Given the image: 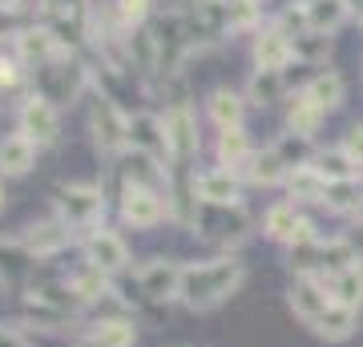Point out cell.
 Masks as SVG:
<instances>
[{"instance_id":"9","label":"cell","mask_w":363,"mask_h":347,"mask_svg":"<svg viewBox=\"0 0 363 347\" xmlns=\"http://www.w3.org/2000/svg\"><path fill=\"white\" fill-rule=\"evenodd\" d=\"M250 214L242 206H214V202H202L198 206V219L190 231L206 243H218V246H238L242 238L250 234Z\"/></svg>"},{"instance_id":"22","label":"cell","mask_w":363,"mask_h":347,"mask_svg":"<svg viewBox=\"0 0 363 347\" xmlns=\"http://www.w3.org/2000/svg\"><path fill=\"white\" fill-rule=\"evenodd\" d=\"M247 93L230 89V85H218V89L206 93V117L214 129H234L247 121Z\"/></svg>"},{"instance_id":"41","label":"cell","mask_w":363,"mask_h":347,"mask_svg":"<svg viewBox=\"0 0 363 347\" xmlns=\"http://www.w3.org/2000/svg\"><path fill=\"white\" fill-rule=\"evenodd\" d=\"M343 243H347V250H351V258L363 267V214H355V219H347V231L339 234Z\"/></svg>"},{"instance_id":"25","label":"cell","mask_w":363,"mask_h":347,"mask_svg":"<svg viewBox=\"0 0 363 347\" xmlns=\"http://www.w3.org/2000/svg\"><path fill=\"white\" fill-rule=\"evenodd\" d=\"M295 4H303L307 28H311V33H327V37H335L339 28L355 16L347 0H295Z\"/></svg>"},{"instance_id":"7","label":"cell","mask_w":363,"mask_h":347,"mask_svg":"<svg viewBox=\"0 0 363 347\" xmlns=\"http://www.w3.org/2000/svg\"><path fill=\"white\" fill-rule=\"evenodd\" d=\"M166 142H169V170L174 166H194V158L202 154V129H198V114L190 101H169L166 114Z\"/></svg>"},{"instance_id":"36","label":"cell","mask_w":363,"mask_h":347,"mask_svg":"<svg viewBox=\"0 0 363 347\" xmlns=\"http://www.w3.org/2000/svg\"><path fill=\"white\" fill-rule=\"evenodd\" d=\"M271 150L283 158V166H286V170H298V166H311V162H315V150H319V145H315V138L279 133V138L271 142Z\"/></svg>"},{"instance_id":"18","label":"cell","mask_w":363,"mask_h":347,"mask_svg":"<svg viewBox=\"0 0 363 347\" xmlns=\"http://www.w3.org/2000/svg\"><path fill=\"white\" fill-rule=\"evenodd\" d=\"M242 190H247V182H242V174H234V170H226V166L198 170V198L202 202L242 206Z\"/></svg>"},{"instance_id":"24","label":"cell","mask_w":363,"mask_h":347,"mask_svg":"<svg viewBox=\"0 0 363 347\" xmlns=\"http://www.w3.org/2000/svg\"><path fill=\"white\" fill-rule=\"evenodd\" d=\"M303 93H307L323 114H335L339 105L347 101V81H343L339 69H319V73H311V77L303 81Z\"/></svg>"},{"instance_id":"17","label":"cell","mask_w":363,"mask_h":347,"mask_svg":"<svg viewBox=\"0 0 363 347\" xmlns=\"http://www.w3.org/2000/svg\"><path fill=\"white\" fill-rule=\"evenodd\" d=\"M77 234L69 231L65 222L57 219H37V222H28L25 231H21V243H25L28 255H37V258H49V255H61L69 243H73Z\"/></svg>"},{"instance_id":"44","label":"cell","mask_w":363,"mask_h":347,"mask_svg":"<svg viewBox=\"0 0 363 347\" xmlns=\"http://www.w3.org/2000/svg\"><path fill=\"white\" fill-rule=\"evenodd\" d=\"M28 4H33V0H0V13H4V16L28 13Z\"/></svg>"},{"instance_id":"1","label":"cell","mask_w":363,"mask_h":347,"mask_svg":"<svg viewBox=\"0 0 363 347\" xmlns=\"http://www.w3.org/2000/svg\"><path fill=\"white\" fill-rule=\"evenodd\" d=\"M247 283V263L242 258H210V263H186L182 275V295L178 303L190 311H214L222 303H230Z\"/></svg>"},{"instance_id":"19","label":"cell","mask_w":363,"mask_h":347,"mask_svg":"<svg viewBox=\"0 0 363 347\" xmlns=\"http://www.w3.org/2000/svg\"><path fill=\"white\" fill-rule=\"evenodd\" d=\"M286 303H291V311H295L298 319L311 327V323L319 319L335 299L327 295V287L319 283V279H303V275H295V283L286 287Z\"/></svg>"},{"instance_id":"14","label":"cell","mask_w":363,"mask_h":347,"mask_svg":"<svg viewBox=\"0 0 363 347\" xmlns=\"http://www.w3.org/2000/svg\"><path fill=\"white\" fill-rule=\"evenodd\" d=\"M81 250H85V263L97 267L101 275H109V279L130 270V243L117 231H109V226H97V231L85 234L81 238Z\"/></svg>"},{"instance_id":"2","label":"cell","mask_w":363,"mask_h":347,"mask_svg":"<svg viewBox=\"0 0 363 347\" xmlns=\"http://www.w3.org/2000/svg\"><path fill=\"white\" fill-rule=\"evenodd\" d=\"M85 101H89L85 105V126H89L93 150L101 158H109V162H117V158L130 150V114L105 89H97V85H93V93Z\"/></svg>"},{"instance_id":"35","label":"cell","mask_w":363,"mask_h":347,"mask_svg":"<svg viewBox=\"0 0 363 347\" xmlns=\"http://www.w3.org/2000/svg\"><path fill=\"white\" fill-rule=\"evenodd\" d=\"M323 206L331 214H343V219H355L363 214V190H359V178L355 182H327V198Z\"/></svg>"},{"instance_id":"27","label":"cell","mask_w":363,"mask_h":347,"mask_svg":"<svg viewBox=\"0 0 363 347\" xmlns=\"http://www.w3.org/2000/svg\"><path fill=\"white\" fill-rule=\"evenodd\" d=\"M311 331L319 335V339H327V343H343V339H351V335L359 331V311L331 303V307L311 323Z\"/></svg>"},{"instance_id":"29","label":"cell","mask_w":363,"mask_h":347,"mask_svg":"<svg viewBox=\"0 0 363 347\" xmlns=\"http://www.w3.org/2000/svg\"><path fill=\"white\" fill-rule=\"evenodd\" d=\"M286 174H291V170L283 166V158H279L271 145H267V150H259V154L247 162V170H242V182H247V186H262V190H271V186H283Z\"/></svg>"},{"instance_id":"46","label":"cell","mask_w":363,"mask_h":347,"mask_svg":"<svg viewBox=\"0 0 363 347\" xmlns=\"http://www.w3.org/2000/svg\"><path fill=\"white\" fill-rule=\"evenodd\" d=\"M355 21H359V25H363V0H359V9H355Z\"/></svg>"},{"instance_id":"11","label":"cell","mask_w":363,"mask_h":347,"mask_svg":"<svg viewBox=\"0 0 363 347\" xmlns=\"http://www.w3.org/2000/svg\"><path fill=\"white\" fill-rule=\"evenodd\" d=\"M182 275H186V263L182 258H145V263H138V291H142L150 303H178L182 295Z\"/></svg>"},{"instance_id":"40","label":"cell","mask_w":363,"mask_h":347,"mask_svg":"<svg viewBox=\"0 0 363 347\" xmlns=\"http://www.w3.org/2000/svg\"><path fill=\"white\" fill-rule=\"evenodd\" d=\"M21 81H25V65L16 61L13 45H9V49L0 45V93H4V89H16Z\"/></svg>"},{"instance_id":"5","label":"cell","mask_w":363,"mask_h":347,"mask_svg":"<svg viewBox=\"0 0 363 347\" xmlns=\"http://www.w3.org/2000/svg\"><path fill=\"white\" fill-rule=\"evenodd\" d=\"M33 89L45 93L57 105H73L93 93V69H85V61H77V53H73V57L49 65V69H37L33 73Z\"/></svg>"},{"instance_id":"6","label":"cell","mask_w":363,"mask_h":347,"mask_svg":"<svg viewBox=\"0 0 363 347\" xmlns=\"http://www.w3.org/2000/svg\"><path fill=\"white\" fill-rule=\"evenodd\" d=\"M286 267L295 275H303V279H327V275H335L343 267H359V263L351 258L343 238H315V243L291 246L286 250Z\"/></svg>"},{"instance_id":"26","label":"cell","mask_w":363,"mask_h":347,"mask_svg":"<svg viewBox=\"0 0 363 347\" xmlns=\"http://www.w3.org/2000/svg\"><path fill=\"white\" fill-rule=\"evenodd\" d=\"M323 121H327V114H323V109H319V105H315L303 89H295L291 97H286V114H283L286 133H298V138H315Z\"/></svg>"},{"instance_id":"3","label":"cell","mask_w":363,"mask_h":347,"mask_svg":"<svg viewBox=\"0 0 363 347\" xmlns=\"http://www.w3.org/2000/svg\"><path fill=\"white\" fill-rule=\"evenodd\" d=\"M52 210L73 234H85L105 226V190L97 182H65L52 190Z\"/></svg>"},{"instance_id":"45","label":"cell","mask_w":363,"mask_h":347,"mask_svg":"<svg viewBox=\"0 0 363 347\" xmlns=\"http://www.w3.org/2000/svg\"><path fill=\"white\" fill-rule=\"evenodd\" d=\"M4 202H9V194H4V178H0V210H4Z\"/></svg>"},{"instance_id":"20","label":"cell","mask_w":363,"mask_h":347,"mask_svg":"<svg viewBox=\"0 0 363 347\" xmlns=\"http://www.w3.org/2000/svg\"><path fill=\"white\" fill-rule=\"evenodd\" d=\"M37 154H40V145L28 142L21 129L4 133L0 138V178H25V174H33Z\"/></svg>"},{"instance_id":"8","label":"cell","mask_w":363,"mask_h":347,"mask_svg":"<svg viewBox=\"0 0 363 347\" xmlns=\"http://www.w3.org/2000/svg\"><path fill=\"white\" fill-rule=\"evenodd\" d=\"M9 45H13L16 61L25 65V69H33V73L73 57V53L57 40V33H52L49 25H40V21H28V25H21L16 33H9Z\"/></svg>"},{"instance_id":"33","label":"cell","mask_w":363,"mask_h":347,"mask_svg":"<svg viewBox=\"0 0 363 347\" xmlns=\"http://www.w3.org/2000/svg\"><path fill=\"white\" fill-rule=\"evenodd\" d=\"M33 267H37V255H28L21 238H9V243L0 238V283H13L16 287Z\"/></svg>"},{"instance_id":"21","label":"cell","mask_w":363,"mask_h":347,"mask_svg":"<svg viewBox=\"0 0 363 347\" xmlns=\"http://www.w3.org/2000/svg\"><path fill=\"white\" fill-rule=\"evenodd\" d=\"M133 343H138V323L125 319V315L93 323L89 331H81L73 339V347H133Z\"/></svg>"},{"instance_id":"28","label":"cell","mask_w":363,"mask_h":347,"mask_svg":"<svg viewBox=\"0 0 363 347\" xmlns=\"http://www.w3.org/2000/svg\"><path fill=\"white\" fill-rule=\"evenodd\" d=\"M327 287V295L335 299L339 307H351V311H363V267H343L335 275L319 279Z\"/></svg>"},{"instance_id":"10","label":"cell","mask_w":363,"mask_h":347,"mask_svg":"<svg viewBox=\"0 0 363 347\" xmlns=\"http://www.w3.org/2000/svg\"><path fill=\"white\" fill-rule=\"evenodd\" d=\"M16 129L25 133L28 142H37L40 150L45 145H57L61 142V105L49 101L45 93L28 89L16 105Z\"/></svg>"},{"instance_id":"32","label":"cell","mask_w":363,"mask_h":347,"mask_svg":"<svg viewBox=\"0 0 363 347\" xmlns=\"http://www.w3.org/2000/svg\"><path fill=\"white\" fill-rule=\"evenodd\" d=\"M319 174H323L327 182H355L363 178L359 166L351 162V154L343 150V145H327V150H315V162H311Z\"/></svg>"},{"instance_id":"4","label":"cell","mask_w":363,"mask_h":347,"mask_svg":"<svg viewBox=\"0 0 363 347\" xmlns=\"http://www.w3.org/2000/svg\"><path fill=\"white\" fill-rule=\"evenodd\" d=\"M150 28H154V40H157V77H174L182 65L190 61V53L198 49L186 4H174L166 13H157L150 21Z\"/></svg>"},{"instance_id":"30","label":"cell","mask_w":363,"mask_h":347,"mask_svg":"<svg viewBox=\"0 0 363 347\" xmlns=\"http://www.w3.org/2000/svg\"><path fill=\"white\" fill-rule=\"evenodd\" d=\"M291 93H286V69L283 73H274V69H255L247 81V101L259 105V109H267V105L274 101H286Z\"/></svg>"},{"instance_id":"47","label":"cell","mask_w":363,"mask_h":347,"mask_svg":"<svg viewBox=\"0 0 363 347\" xmlns=\"http://www.w3.org/2000/svg\"><path fill=\"white\" fill-rule=\"evenodd\" d=\"M359 190H363V178H359Z\"/></svg>"},{"instance_id":"15","label":"cell","mask_w":363,"mask_h":347,"mask_svg":"<svg viewBox=\"0 0 363 347\" xmlns=\"http://www.w3.org/2000/svg\"><path fill=\"white\" fill-rule=\"evenodd\" d=\"M130 150L157 158L162 166H169V142H166V121L154 109H133L130 114Z\"/></svg>"},{"instance_id":"23","label":"cell","mask_w":363,"mask_h":347,"mask_svg":"<svg viewBox=\"0 0 363 347\" xmlns=\"http://www.w3.org/2000/svg\"><path fill=\"white\" fill-rule=\"evenodd\" d=\"M259 154L255 142H250L247 126H234V129H218V142H214V158H218V166L234 170V174H242L247 162Z\"/></svg>"},{"instance_id":"39","label":"cell","mask_w":363,"mask_h":347,"mask_svg":"<svg viewBox=\"0 0 363 347\" xmlns=\"http://www.w3.org/2000/svg\"><path fill=\"white\" fill-rule=\"evenodd\" d=\"M291 45H295V65H319V69H327V53H331V37L327 33H311L307 28Z\"/></svg>"},{"instance_id":"42","label":"cell","mask_w":363,"mask_h":347,"mask_svg":"<svg viewBox=\"0 0 363 347\" xmlns=\"http://www.w3.org/2000/svg\"><path fill=\"white\" fill-rule=\"evenodd\" d=\"M343 150H347L351 154V162H355V166H359V174H363V126H351L347 133H343Z\"/></svg>"},{"instance_id":"12","label":"cell","mask_w":363,"mask_h":347,"mask_svg":"<svg viewBox=\"0 0 363 347\" xmlns=\"http://www.w3.org/2000/svg\"><path fill=\"white\" fill-rule=\"evenodd\" d=\"M262 234L267 238H274V243H283L286 250L298 243H315V238H323V234L315 231V222L303 214V206L298 202H274L267 214H262Z\"/></svg>"},{"instance_id":"38","label":"cell","mask_w":363,"mask_h":347,"mask_svg":"<svg viewBox=\"0 0 363 347\" xmlns=\"http://www.w3.org/2000/svg\"><path fill=\"white\" fill-rule=\"evenodd\" d=\"M262 4L267 0H230V37H255L262 28Z\"/></svg>"},{"instance_id":"16","label":"cell","mask_w":363,"mask_h":347,"mask_svg":"<svg viewBox=\"0 0 363 347\" xmlns=\"http://www.w3.org/2000/svg\"><path fill=\"white\" fill-rule=\"evenodd\" d=\"M250 57H255V69H274V73H283V69H291V61H295V45H291V37H286L274 21H267V25L255 33Z\"/></svg>"},{"instance_id":"37","label":"cell","mask_w":363,"mask_h":347,"mask_svg":"<svg viewBox=\"0 0 363 347\" xmlns=\"http://www.w3.org/2000/svg\"><path fill=\"white\" fill-rule=\"evenodd\" d=\"M73 311H61V307H49V303H37V299H28L25 303V327H40V331H65L73 327Z\"/></svg>"},{"instance_id":"34","label":"cell","mask_w":363,"mask_h":347,"mask_svg":"<svg viewBox=\"0 0 363 347\" xmlns=\"http://www.w3.org/2000/svg\"><path fill=\"white\" fill-rule=\"evenodd\" d=\"M109 13H113V25L130 37L154 21V0H109Z\"/></svg>"},{"instance_id":"13","label":"cell","mask_w":363,"mask_h":347,"mask_svg":"<svg viewBox=\"0 0 363 347\" xmlns=\"http://www.w3.org/2000/svg\"><path fill=\"white\" fill-rule=\"evenodd\" d=\"M162 219H169L166 190L121 182V222L125 226H133V231H154Z\"/></svg>"},{"instance_id":"43","label":"cell","mask_w":363,"mask_h":347,"mask_svg":"<svg viewBox=\"0 0 363 347\" xmlns=\"http://www.w3.org/2000/svg\"><path fill=\"white\" fill-rule=\"evenodd\" d=\"M0 347H33L28 343V335L21 327H9V323H0Z\"/></svg>"},{"instance_id":"31","label":"cell","mask_w":363,"mask_h":347,"mask_svg":"<svg viewBox=\"0 0 363 347\" xmlns=\"http://www.w3.org/2000/svg\"><path fill=\"white\" fill-rule=\"evenodd\" d=\"M286 194H291V202H319L323 206V198H327V178L319 174L315 166H298V170H291L286 174Z\"/></svg>"}]
</instances>
